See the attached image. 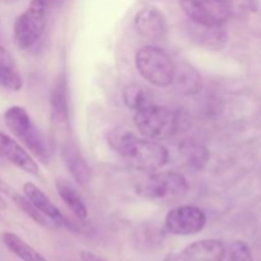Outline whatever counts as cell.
Returning <instances> with one entry per match:
<instances>
[{
    "label": "cell",
    "instance_id": "5b68a950",
    "mask_svg": "<svg viewBox=\"0 0 261 261\" xmlns=\"http://www.w3.org/2000/svg\"><path fill=\"white\" fill-rule=\"evenodd\" d=\"M48 5V0H31L27 9L17 17L13 37L20 50H28L35 46L43 35L47 22Z\"/></svg>",
    "mask_w": 261,
    "mask_h": 261
},
{
    "label": "cell",
    "instance_id": "277c9868",
    "mask_svg": "<svg viewBox=\"0 0 261 261\" xmlns=\"http://www.w3.org/2000/svg\"><path fill=\"white\" fill-rule=\"evenodd\" d=\"M135 68L150 84L166 88L173 83L176 65L171 56L158 46L147 45L135 53Z\"/></svg>",
    "mask_w": 261,
    "mask_h": 261
},
{
    "label": "cell",
    "instance_id": "cb8c5ba5",
    "mask_svg": "<svg viewBox=\"0 0 261 261\" xmlns=\"http://www.w3.org/2000/svg\"><path fill=\"white\" fill-rule=\"evenodd\" d=\"M232 15H246L255 12L257 8L256 0H227Z\"/></svg>",
    "mask_w": 261,
    "mask_h": 261
},
{
    "label": "cell",
    "instance_id": "7c38bea8",
    "mask_svg": "<svg viewBox=\"0 0 261 261\" xmlns=\"http://www.w3.org/2000/svg\"><path fill=\"white\" fill-rule=\"evenodd\" d=\"M50 115L58 126L69 125V84L65 71L60 73L54 82L50 93Z\"/></svg>",
    "mask_w": 261,
    "mask_h": 261
},
{
    "label": "cell",
    "instance_id": "9a60e30c",
    "mask_svg": "<svg viewBox=\"0 0 261 261\" xmlns=\"http://www.w3.org/2000/svg\"><path fill=\"white\" fill-rule=\"evenodd\" d=\"M61 158L76 184L86 186L91 180V170L75 143L65 142L61 145Z\"/></svg>",
    "mask_w": 261,
    "mask_h": 261
},
{
    "label": "cell",
    "instance_id": "4fadbf2b",
    "mask_svg": "<svg viewBox=\"0 0 261 261\" xmlns=\"http://www.w3.org/2000/svg\"><path fill=\"white\" fill-rule=\"evenodd\" d=\"M23 195L33 204V206L41 214H43L55 226V228L69 227L68 219L59 211L58 206L50 200V198L40 188H37L35 184L25 182L23 185Z\"/></svg>",
    "mask_w": 261,
    "mask_h": 261
},
{
    "label": "cell",
    "instance_id": "d4e9b609",
    "mask_svg": "<svg viewBox=\"0 0 261 261\" xmlns=\"http://www.w3.org/2000/svg\"><path fill=\"white\" fill-rule=\"evenodd\" d=\"M81 260L82 261H106L103 257L98 256L94 252L88 251V250H83L81 251Z\"/></svg>",
    "mask_w": 261,
    "mask_h": 261
},
{
    "label": "cell",
    "instance_id": "ba28073f",
    "mask_svg": "<svg viewBox=\"0 0 261 261\" xmlns=\"http://www.w3.org/2000/svg\"><path fill=\"white\" fill-rule=\"evenodd\" d=\"M188 190L189 184L185 176L175 171H161L153 173L143 188L144 195L154 200H168L184 196Z\"/></svg>",
    "mask_w": 261,
    "mask_h": 261
},
{
    "label": "cell",
    "instance_id": "9c48e42d",
    "mask_svg": "<svg viewBox=\"0 0 261 261\" xmlns=\"http://www.w3.org/2000/svg\"><path fill=\"white\" fill-rule=\"evenodd\" d=\"M226 249L221 240H200L190 244L180 252L170 255L165 261H223Z\"/></svg>",
    "mask_w": 261,
    "mask_h": 261
},
{
    "label": "cell",
    "instance_id": "e0dca14e",
    "mask_svg": "<svg viewBox=\"0 0 261 261\" xmlns=\"http://www.w3.org/2000/svg\"><path fill=\"white\" fill-rule=\"evenodd\" d=\"M172 84H175L176 89L184 96H194L201 91L203 81L196 69L188 64H182L181 66H176Z\"/></svg>",
    "mask_w": 261,
    "mask_h": 261
},
{
    "label": "cell",
    "instance_id": "603a6c76",
    "mask_svg": "<svg viewBox=\"0 0 261 261\" xmlns=\"http://www.w3.org/2000/svg\"><path fill=\"white\" fill-rule=\"evenodd\" d=\"M223 261H254L249 245L242 241H236L226 249Z\"/></svg>",
    "mask_w": 261,
    "mask_h": 261
},
{
    "label": "cell",
    "instance_id": "d6986e66",
    "mask_svg": "<svg viewBox=\"0 0 261 261\" xmlns=\"http://www.w3.org/2000/svg\"><path fill=\"white\" fill-rule=\"evenodd\" d=\"M2 241L13 255L22 261H48L42 254L33 249L31 245L13 232H3Z\"/></svg>",
    "mask_w": 261,
    "mask_h": 261
},
{
    "label": "cell",
    "instance_id": "4316f807",
    "mask_svg": "<svg viewBox=\"0 0 261 261\" xmlns=\"http://www.w3.org/2000/svg\"><path fill=\"white\" fill-rule=\"evenodd\" d=\"M10 2H12V0H10Z\"/></svg>",
    "mask_w": 261,
    "mask_h": 261
},
{
    "label": "cell",
    "instance_id": "8fae6325",
    "mask_svg": "<svg viewBox=\"0 0 261 261\" xmlns=\"http://www.w3.org/2000/svg\"><path fill=\"white\" fill-rule=\"evenodd\" d=\"M137 32L147 40H161L167 35V20L157 8H144L134 18Z\"/></svg>",
    "mask_w": 261,
    "mask_h": 261
},
{
    "label": "cell",
    "instance_id": "2e32d148",
    "mask_svg": "<svg viewBox=\"0 0 261 261\" xmlns=\"http://www.w3.org/2000/svg\"><path fill=\"white\" fill-rule=\"evenodd\" d=\"M55 188L71 213L81 221H86L88 217V209L74 184L65 177H58L55 178Z\"/></svg>",
    "mask_w": 261,
    "mask_h": 261
},
{
    "label": "cell",
    "instance_id": "8992f818",
    "mask_svg": "<svg viewBox=\"0 0 261 261\" xmlns=\"http://www.w3.org/2000/svg\"><path fill=\"white\" fill-rule=\"evenodd\" d=\"M206 226V214L201 208L191 204L171 209L165 218V228L176 236H191L203 231Z\"/></svg>",
    "mask_w": 261,
    "mask_h": 261
},
{
    "label": "cell",
    "instance_id": "44dd1931",
    "mask_svg": "<svg viewBox=\"0 0 261 261\" xmlns=\"http://www.w3.org/2000/svg\"><path fill=\"white\" fill-rule=\"evenodd\" d=\"M5 195L9 196V198L13 200V203H14L15 205H17L18 208L25 214V216L30 217L33 222H36V223L40 224V226L45 227V228H55V226H54V224L51 223V222L48 221L43 214H41L24 195L19 194L18 191H15L14 189L12 188H9V190L5 193Z\"/></svg>",
    "mask_w": 261,
    "mask_h": 261
},
{
    "label": "cell",
    "instance_id": "7a4b0ae2",
    "mask_svg": "<svg viewBox=\"0 0 261 261\" xmlns=\"http://www.w3.org/2000/svg\"><path fill=\"white\" fill-rule=\"evenodd\" d=\"M134 122L140 134L145 138L161 140L177 134L182 119L175 110L152 102L135 111Z\"/></svg>",
    "mask_w": 261,
    "mask_h": 261
},
{
    "label": "cell",
    "instance_id": "7402d4cb",
    "mask_svg": "<svg viewBox=\"0 0 261 261\" xmlns=\"http://www.w3.org/2000/svg\"><path fill=\"white\" fill-rule=\"evenodd\" d=\"M124 102L129 109L137 110L142 109V107L147 106V105L152 103V99L149 98L147 93L144 92V89L140 88L139 86H135V84H132V86H127L126 88L124 89Z\"/></svg>",
    "mask_w": 261,
    "mask_h": 261
},
{
    "label": "cell",
    "instance_id": "ac0fdd59",
    "mask_svg": "<svg viewBox=\"0 0 261 261\" xmlns=\"http://www.w3.org/2000/svg\"><path fill=\"white\" fill-rule=\"evenodd\" d=\"M0 86L9 91L18 92L23 87V79L9 51L0 45Z\"/></svg>",
    "mask_w": 261,
    "mask_h": 261
},
{
    "label": "cell",
    "instance_id": "3957f363",
    "mask_svg": "<svg viewBox=\"0 0 261 261\" xmlns=\"http://www.w3.org/2000/svg\"><path fill=\"white\" fill-rule=\"evenodd\" d=\"M4 121L10 133L19 139L41 162H50V143L40 129L33 124L24 107L12 106L7 109L4 112Z\"/></svg>",
    "mask_w": 261,
    "mask_h": 261
},
{
    "label": "cell",
    "instance_id": "30bf717a",
    "mask_svg": "<svg viewBox=\"0 0 261 261\" xmlns=\"http://www.w3.org/2000/svg\"><path fill=\"white\" fill-rule=\"evenodd\" d=\"M188 35L193 42L212 51L223 50L228 42V32L221 25H205L191 22L188 25Z\"/></svg>",
    "mask_w": 261,
    "mask_h": 261
},
{
    "label": "cell",
    "instance_id": "6da1fadb",
    "mask_svg": "<svg viewBox=\"0 0 261 261\" xmlns=\"http://www.w3.org/2000/svg\"><path fill=\"white\" fill-rule=\"evenodd\" d=\"M114 149L133 168L139 171H157L170 161L167 148L148 138H138L130 132L116 133L111 137Z\"/></svg>",
    "mask_w": 261,
    "mask_h": 261
},
{
    "label": "cell",
    "instance_id": "ffe728a7",
    "mask_svg": "<svg viewBox=\"0 0 261 261\" xmlns=\"http://www.w3.org/2000/svg\"><path fill=\"white\" fill-rule=\"evenodd\" d=\"M181 154L185 157L186 163L195 170H203L209 160V152L203 144L195 140H186L180 145Z\"/></svg>",
    "mask_w": 261,
    "mask_h": 261
},
{
    "label": "cell",
    "instance_id": "5bb4252c",
    "mask_svg": "<svg viewBox=\"0 0 261 261\" xmlns=\"http://www.w3.org/2000/svg\"><path fill=\"white\" fill-rule=\"evenodd\" d=\"M0 154L24 172L33 176L38 175V165L31 157L30 153L13 138L8 137L2 132H0Z\"/></svg>",
    "mask_w": 261,
    "mask_h": 261
},
{
    "label": "cell",
    "instance_id": "52a82bcc",
    "mask_svg": "<svg viewBox=\"0 0 261 261\" xmlns=\"http://www.w3.org/2000/svg\"><path fill=\"white\" fill-rule=\"evenodd\" d=\"M189 19L198 24L221 25L231 18L227 0H180Z\"/></svg>",
    "mask_w": 261,
    "mask_h": 261
},
{
    "label": "cell",
    "instance_id": "484cf974",
    "mask_svg": "<svg viewBox=\"0 0 261 261\" xmlns=\"http://www.w3.org/2000/svg\"><path fill=\"white\" fill-rule=\"evenodd\" d=\"M48 2H50V4L55 5V7H60L64 0H48Z\"/></svg>",
    "mask_w": 261,
    "mask_h": 261
}]
</instances>
